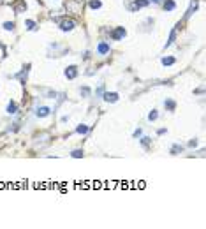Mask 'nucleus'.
<instances>
[{
    "mask_svg": "<svg viewBox=\"0 0 206 229\" xmlns=\"http://www.w3.org/2000/svg\"><path fill=\"white\" fill-rule=\"evenodd\" d=\"M182 152H183V146H182V145H173L171 155H178V153H182Z\"/></svg>",
    "mask_w": 206,
    "mask_h": 229,
    "instance_id": "13",
    "label": "nucleus"
},
{
    "mask_svg": "<svg viewBox=\"0 0 206 229\" xmlns=\"http://www.w3.org/2000/svg\"><path fill=\"white\" fill-rule=\"evenodd\" d=\"M25 26H26V30H35L37 26H35V21H32V19H26L25 21Z\"/></svg>",
    "mask_w": 206,
    "mask_h": 229,
    "instance_id": "16",
    "label": "nucleus"
},
{
    "mask_svg": "<svg viewBox=\"0 0 206 229\" xmlns=\"http://www.w3.org/2000/svg\"><path fill=\"white\" fill-rule=\"evenodd\" d=\"M51 113V108H48V106H41V108H37V111H35V115L39 116V118H44V116H48Z\"/></svg>",
    "mask_w": 206,
    "mask_h": 229,
    "instance_id": "5",
    "label": "nucleus"
},
{
    "mask_svg": "<svg viewBox=\"0 0 206 229\" xmlns=\"http://www.w3.org/2000/svg\"><path fill=\"white\" fill-rule=\"evenodd\" d=\"M164 106H166V109H168V111H175V108H176V102L168 99V101H164Z\"/></svg>",
    "mask_w": 206,
    "mask_h": 229,
    "instance_id": "12",
    "label": "nucleus"
},
{
    "mask_svg": "<svg viewBox=\"0 0 206 229\" xmlns=\"http://www.w3.org/2000/svg\"><path fill=\"white\" fill-rule=\"evenodd\" d=\"M196 9H197V4H192V5L189 7V11H187V18H190V16L194 14V11H196Z\"/></svg>",
    "mask_w": 206,
    "mask_h": 229,
    "instance_id": "20",
    "label": "nucleus"
},
{
    "mask_svg": "<svg viewBox=\"0 0 206 229\" xmlns=\"http://www.w3.org/2000/svg\"><path fill=\"white\" fill-rule=\"evenodd\" d=\"M28 67H30V65H26V67H25V69H23V71H21V72H19L18 76H16V78H19V81H21V83H25V81H26V74H28Z\"/></svg>",
    "mask_w": 206,
    "mask_h": 229,
    "instance_id": "10",
    "label": "nucleus"
},
{
    "mask_svg": "<svg viewBox=\"0 0 206 229\" xmlns=\"http://www.w3.org/2000/svg\"><path fill=\"white\" fill-rule=\"evenodd\" d=\"M7 113H9V115H16V113H18V106H16L14 101H11V102L7 104Z\"/></svg>",
    "mask_w": 206,
    "mask_h": 229,
    "instance_id": "8",
    "label": "nucleus"
},
{
    "mask_svg": "<svg viewBox=\"0 0 206 229\" xmlns=\"http://www.w3.org/2000/svg\"><path fill=\"white\" fill-rule=\"evenodd\" d=\"M157 118H159V113H157L155 109H152V111L148 113V120H150V122H155Z\"/></svg>",
    "mask_w": 206,
    "mask_h": 229,
    "instance_id": "17",
    "label": "nucleus"
},
{
    "mask_svg": "<svg viewBox=\"0 0 206 229\" xmlns=\"http://www.w3.org/2000/svg\"><path fill=\"white\" fill-rule=\"evenodd\" d=\"M4 30H11V32H12V30H14V23H12V21H5V23H4Z\"/></svg>",
    "mask_w": 206,
    "mask_h": 229,
    "instance_id": "21",
    "label": "nucleus"
},
{
    "mask_svg": "<svg viewBox=\"0 0 206 229\" xmlns=\"http://www.w3.org/2000/svg\"><path fill=\"white\" fill-rule=\"evenodd\" d=\"M152 2H153V4H160L162 0H152Z\"/></svg>",
    "mask_w": 206,
    "mask_h": 229,
    "instance_id": "28",
    "label": "nucleus"
},
{
    "mask_svg": "<svg viewBox=\"0 0 206 229\" xmlns=\"http://www.w3.org/2000/svg\"><path fill=\"white\" fill-rule=\"evenodd\" d=\"M71 157H72V159H81V157H83V150H72Z\"/></svg>",
    "mask_w": 206,
    "mask_h": 229,
    "instance_id": "19",
    "label": "nucleus"
},
{
    "mask_svg": "<svg viewBox=\"0 0 206 229\" xmlns=\"http://www.w3.org/2000/svg\"><path fill=\"white\" fill-rule=\"evenodd\" d=\"M160 62H162V65H173V63H176V58L175 56H164Z\"/></svg>",
    "mask_w": 206,
    "mask_h": 229,
    "instance_id": "9",
    "label": "nucleus"
},
{
    "mask_svg": "<svg viewBox=\"0 0 206 229\" xmlns=\"http://www.w3.org/2000/svg\"><path fill=\"white\" fill-rule=\"evenodd\" d=\"M104 101L106 102H116L118 101V93L116 92H108V93H104Z\"/></svg>",
    "mask_w": 206,
    "mask_h": 229,
    "instance_id": "7",
    "label": "nucleus"
},
{
    "mask_svg": "<svg viewBox=\"0 0 206 229\" xmlns=\"http://www.w3.org/2000/svg\"><path fill=\"white\" fill-rule=\"evenodd\" d=\"M63 74H65L67 79H74V78L78 76V67H76V65H69V67H65Z\"/></svg>",
    "mask_w": 206,
    "mask_h": 229,
    "instance_id": "2",
    "label": "nucleus"
},
{
    "mask_svg": "<svg viewBox=\"0 0 206 229\" xmlns=\"http://www.w3.org/2000/svg\"><path fill=\"white\" fill-rule=\"evenodd\" d=\"M88 5H90V9H101L102 4H101V0H90Z\"/></svg>",
    "mask_w": 206,
    "mask_h": 229,
    "instance_id": "15",
    "label": "nucleus"
},
{
    "mask_svg": "<svg viewBox=\"0 0 206 229\" xmlns=\"http://www.w3.org/2000/svg\"><path fill=\"white\" fill-rule=\"evenodd\" d=\"M164 132H166V129H159V131H157V134H159V136H162Z\"/></svg>",
    "mask_w": 206,
    "mask_h": 229,
    "instance_id": "27",
    "label": "nucleus"
},
{
    "mask_svg": "<svg viewBox=\"0 0 206 229\" xmlns=\"http://www.w3.org/2000/svg\"><path fill=\"white\" fill-rule=\"evenodd\" d=\"M189 146H190V148L197 146V139H192V141H189Z\"/></svg>",
    "mask_w": 206,
    "mask_h": 229,
    "instance_id": "25",
    "label": "nucleus"
},
{
    "mask_svg": "<svg viewBox=\"0 0 206 229\" xmlns=\"http://www.w3.org/2000/svg\"><path fill=\"white\" fill-rule=\"evenodd\" d=\"M79 93H81L83 97H90V88H88V86H83V88L79 90Z\"/></svg>",
    "mask_w": 206,
    "mask_h": 229,
    "instance_id": "22",
    "label": "nucleus"
},
{
    "mask_svg": "<svg viewBox=\"0 0 206 229\" xmlns=\"http://www.w3.org/2000/svg\"><path fill=\"white\" fill-rule=\"evenodd\" d=\"M74 21L72 19H63V21H60V30L62 32H71L72 28H74Z\"/></svg>",
    "mask_w": 206,
    "mask_h": 229,
    "instance_id": "3",
    "label": "nucleus"
},
{
    "mask_svg": "<svg viewBox=\"0 0 206 229\" xmlns=\"http://www.w3.org/2000/svg\"><path fill=\"white\" fill-rule=\"evenodd\" d=\"M102 92H104V85H101V86L97 88V92H95V95H97V97H101V95H102Z\"/></svg>",
    "mask_w": 206,
    "mask_h": 229,
    "instance_id": "24",
    "label": "nucleus"
},
{
    "mask_svg": "<svg viewBox=\"0 0 206 229\" xmlns=\"http://www.w3.org/2000/svg\"><path fill=\"white\" fill-rule=\"evenodd\" d=\"M88 131H90L88 125H78V127H76V132H78V134H86Z\"/></svg>",
    "mask_w": 206,
    "mask_h": 229,
    "instance_id": "14",
    "label": "nucleus"
},
{
    "mask_svg": "<svg viewBox=\"0 0 206 229\" xmlns=\"http://www.w3.org/2000/svg\"><path fill=\"white\" fill-rule=\"evenodd\" d=\"M176 7V4H175V0H166L164 2V9H166V12H169V11H173Z\"/></svg>",
    "mask_w": 206,
    "mask_h": 229,
    "instance_id": "11",
    "label": "nucleus"
},
{
    "mask_svg": "<svg viewBox=\"0 0 206 229\" xmlns=\"http://www.w3.org/2000/svg\"><path fill=\"white\" fill-rule=\"evenodd\" d=\"M175 39H176V30H173V32H171V35H169V41L166 42V48H168V46H171V44L175 42Z\"/></svg>",
    "mask_w": 206,
    "mask_h": 229,
    "instance_id": "18",
    "label": "nucleus"
},
{
    "mask_svg": "<svg viewBox=\"0 0 206 229\" xmlns=\"http://www.w3.org/2000/svg\"><path fill=\"white\" fill-rule=\"evenodd\" d=\"M141 145H143L145 148H148V145H150V138H143V139H141Z\"/></svg>",
    "mask_w": 206,
    "mask_h": 229,
    "instance_id": "23",
    "label": "nucleus"
},
{
    "mask_svg": "<svg viewBox=\"0 0 206 229\" xmlns=\"http://www.w3.org/2000/svg\"><path fill=\"white\" fill-rule=\"evenodd\" d=\"M97 53H99V55H102V56H104V55H108V53H109V44H108L106 41H101V42L97 44Z\"/></svg>",
    "mask_w": 206,
    "mask_h": 229,
    "instance_id": "4",
    "label": "nucleus"
},
{
    "mask_svg": "<svg viewBox=\"0 0 206 229\" xmlns=\"http://www.w3.org/2000/svg\"><path fill=\"white\" fill-rule=\"evenodd\" d=\"M125 35H127L125 28H123V26H116V28L113 30V34H111V39H113V41H122Z\"/></svg>",
    "mask_w": 206,
    "mask_h": 229,
    "instance_id": "1",
    "label": "nucleus"
},
{
    "mask_svg": "<svg viewBox=\"0 0 206 229\" xmlns=\"http://www.w3.org/2000/svg\"><path fill=\"white\" fill-rule=\"evenodd\" d=\"M150 4V0H136L130 7V11H136V9H141V7H146Z\"/></svg>",
    "mask_w": 206,
    "mask_h": 229,
    "instance_id": "6",
    "label": "nucleus"
},
{
    "mask_svg": "<svg viewBox=\"0 0 206 229\" xmlns=\"http://www.w3.org/2000/svg\"><path fill=\"white\" fill-rule=\"evenodd\" d=\"M141 136V129H138V131H134V138H139Z\"/></svg>",
    "mask_w": 206,
    "mask_h": 229,
    "instance_id": "26",
    "label": "nucleus"
}]
</instances>
